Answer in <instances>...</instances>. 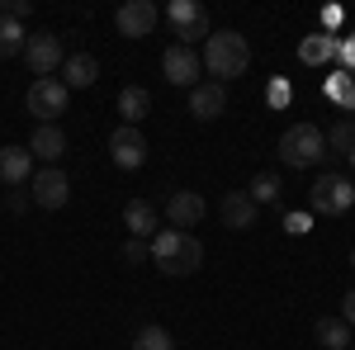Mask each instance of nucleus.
Masks as SVG:
<instances>
[{"label":"nucleus","instance_id":"1","mask_svg":"<svg viewBox=\"0 0 355 350\" xmlns=\"http://www.w3.org/2000/svg\"><path fill=\"white\" fill-rule=\"evenodd\" d=\"M199 62H204V71H209L218 85H227V81H237V76H246V67H251V43H246L237 28L209 33Z\"/></svg>","mask_w":355,"mask_h":350},{"label":"nucleus","instance_id":"2","mask_svg":"<svg viewBox=\"0 0 355 350\" xmlns=\"http://www.w3.org/2000/svg\"><path fill=\"white\" fill-rule=\"evenodd\" d=\"M152 261L162 274L171 279H180V274H194V270L204 265V246L194 232H180V227H162L157 237H152Z\"/></svg>","mask_w":355,"mask_h":350},{"label":"nucleus","instance_id":"3","mask_svg":"<svg viewBox=\"0 0 355 350\" xmlns=\"http://www.w3.org/2000/svg\"><path fill=\"white\" fill-rule=\"evenodd\" d=\"M322 157H327V137L318 123H289L284 128V137H279V161L284 166L303 170V166H318Z\"/></svg>","mask_w":355,"mask_h":350},{"label":"nucleus","instance_id":"4","mask_svg":"<svg viewBox=\"0 0 355 350\" xmlns=\"http://www.w3.org/2000/svg\"><path fill=\"white\" fill-rule=\"evenodd\" d=\"M308 209H313V213H327V218H341L346 209H355V180L341 175V170L318 175L313 189H308Z\"/></svg>","mask_w":355,"mask_h":350},{"label":"nucleus","instance_id":"5","mask_svg":"<svg viewBox=\"0 0 355 350\" xmlns=\"http://www.w3.org/2000/svg\"><path fill=\"white\" fill-rule=\"evenodd\" d=\"M67 100H71V90L62 85V76H38V81L28 85V95H24L28 114H33L38 123H57V119L67 114Z\"/></svg>","mask_w":355,"mask_h":350},{"label":"nucleus","instance_id":"6","mask_svg":"<svg viewBox=\"0 0 355 350\" xmlns=\"http://www.w3.org/2000/svg\"><path fill=\"white\" fill-rule=\"evenodd\" d=\"M166 19H171V28H175L180 48H194L199 38H209V10H204L199 0H171Z\"/></svg>","mask_w":355,"mask_h":350},{"label":"nucleus","instance_id":"7","mask_svg":"<svg viewBox=\"0 0 355 350\" xmlns=\"http://www.w3.org/2000/svg\"><path fill=\"white\" fill-rule=\"evenodd\" d=\"M114 28H119V38H152V28H157V5H152V0H123V5L114 10Z\"/></svg>","mask_w":355,"mask_h":350},{"label":"nucleus","instance_id":"8","mask_svg":"<svg viewBox=\"0 0 355 350\" xmlns=\"http://www.w3.org/2000/svg\"><path fill=\"white\" fill-rule=\"evenodd\" d=\"M28 199L38 204V209H67V199H71V180H67V170H38L33 180H28Z\"/></svg>","mask_w":355,"mask_h":350},{"label":"nucleus","instance_id":"9","mask_svg":"<svg viewBox=\"0 0 355 350\" xmlns=\"http://www.w3.org/2000/svg\"><path fill=\"white\" fill-rule=\"evenodd\" d=\"M24 62L33 67V76H53L57 67H62V38H57V33H48V28L28 33V43H24Z\"/></svg>","mask_w":355,"mask_h":350},{"label":"nucleus","instance_id":"10","mask_svg":"<svg viewBox=\"0 0 355 350\" xmlns=\"http://www.w3.org/2000/svg\"><path fill=\"white\" fill-rule=\"evenodd\" d=\"M110 157L114 166H123V170H137V166L147 161V137L142 128H128V123H119L110 133Z\"/></svg>","mask_w":355,"mask_h":350},{"label":"nucleus","instance_id":"11","mask_svg":"<svg viewBox=\"0 0 355 350\" xmlns=\"http://www.w3.org/2000/svg\"><path fill=\"white\" fill-rule=\"evenodd\" d=\"M162 71H166V81L171 85H199V71H204V62H199V53L194 48H180V43H171L162 57Z\"/></svg>","mask_w":355,"mask_h":350},{"label":"nucleus","instance_id":"12","mask_svg":"<svg viewBox=\"0 0 355 350\" xmlns=\"http://www.w3.org/2000/svg\"><path fill=\"white\" fill-rule=\"evenodd\" d=\"M190 114L199 119V123H214V119H223V114H227V85L199 81V85L190 90Z\"/></svg>","mask_w":355,"mask_h":350},{"label":"nucleus","instance_id":"13","mask_svg":"<svg viewBox=\"0 0 355 350\" xmlns=\"http://www.w3.org/2000/svg\"><path fill=\"white\" fill-rule=\"evenodd\" d=\"M204 194H194V189H175L171 199H166V218H171V227H180V232H190L199 227V218H204Z\"/></svg>","mask_w":355,"mask_h":350},{"label":"nucleus","instance_id":"14","mask_svg":"<svg viewBox=\"0 0 355 350\" xmlns=\"http://www.w3.org/2000/svg\"><path fill=\"white\" fill-rule=\"evenodd\" d=\"M157 222H162V213H157L152 199H128V204H123V227H128V237L152 242V237H157Z\"/></svg>","mask_w":355,"mask_h":350},{"label":"nucleus","instance_id":"15","mask_svg":"<svg viewBox=\"0 0 355 350\" xmlns=\"http://www.w3.org/2000/svg\"><path fill=\"white\" fill-rule=\"evenodd\" d=\"M223 213V227H232V232H246V227H256V218H261V209L246 199V189H227L218 204Z\"/></svg>","mask_w":355,"mask_h":350},{"label":"nucleus","instance_id":"16","mask_svg":"<svg viewBox=\"0 0 355 350\" xmlns=\"http://www.w3.org/2000/svg\"><path fill=\"white\" fill-rule=\"evenodd\" d=\"M28 180H33V157H28V147H0V185L24 189Z\"/></svg>","mask_w":355,"mask_h":350},{"label":"nucleus","instance_id":"17","mask_svg":"<svg viewBox=\"0 0 355 350\" xmlns=\"http://www.w3.org/2000/svg\"><path fill=\"white\" fill-rule=\"evenodd\" d=\"M95 81H100V62H95L90 53L62 57V85H67V90H90Z\"/></svg>","mask_w":355,"mask_h":350},{"label":"nucleus","instance_id":"18","mask_svg":"<svg viewBox=\"0 0 355 350\" xmlns=\"http://www.w3.org/2000/svg\"><path fill=\"white\" fill-rule=\"evenodd\" d=\"M28 157H38V161H62V157H67V133H62L57 123H38L33 137H28Z\"/></svg>","mask_w":355,"mask_h":350},{"label":"nucleus","instance_id":"19","mask_svg":"<svg viewBox=\"0 0 355 350\" xmlns=\"http://www.w3.org/2000/svg\"><path fill=\"white\" fill-rule=\"evenodd\" d=\"M119 114H123L128 128H137V123L152 114V95H147L142 85H123V90H119Z\"/></svg>","mask_w":355,"mask_h":350},{"label":"nucleus","instance_id":"20","mask_svg":"<svg viewBox=\"0 0 355 350\" xmlns=\"http://www.w3.org/2000/svg\"><path fill=\"white\" fill-rule=\"evenodd\" d=\"M28 43V33L19 19H10V15H0V57H19Z\"/></svg>","mask_w":355,"mask_h":350},{"label":"nucleus","instance_id":"21","mask_svg":"<svg viewBox=\"0 0 355 350\" xmlns=\"http://www.w3.org/2000/svg\"><path fill=\"white\" fill-rule=\"evenodd\" d=\"M318 341H322V350H351V326L341 317H322L318 322Z\"/></svg>","mask_w":355,"mask_h":350},{"label":"nucleus","instance_id":"22","mask_svg":"<svg viewBox=\"0 0 355 350\" xmlns=\"http://www.w3.org/2000/svg\"><path fill=\"white\" fill-rule=\"evenodd\" d=\"M246 199H251L256 209H261V204H275V199H279V175L261 170V175H256V180L246 185Z\"/></svg>","mask_w":355,"mask_h":350},{"label":"nucleus","instance_id":"23","mask_svg":"<svg viewBox=\"0 0 355 350\" xmlns=\"http://www.w3.org/2000/svg\"><path fill=\"white\" fill-rule=\"evenodd\" d=\"M331 53H336V38H331V33H313V38H303V48H299V57H303V62H313V67L327 62Z\"/></svg>","mask_w":355,"mask_h":350},{"label":"nucleus","instance_id":"24","mask_svg":"<svg viewBox=\"0 0 355 350\" xmlns=\"http://www.w3.org/2000/svg\"><path fill=\"white\" fill-rule=\"evenodd\" d=\"M133 350H175V341H171L166 326H142L133 336Z\"/></svg>","mask_w":355,"mask_h":350},{"label":"nucleus","instance_id":"25","mask_svg":"<svg viewBox=\"0 0 355 350\" xmlns=\"http://www.w3.org/2000/svg\"><path fill=\"white\" fill-rule=\"evenodd\" d=\"M322 137H327V152H351L355 147V119H336V128L322 133Z\"/></svg>","mask_w":355,"mask_h":350},{"label":"nucleus","instance_id":"26","mask_svg":"<svg viewBox=\"0 0 355 350\" xmlns=\"http://www.w3.org/2000/svg\"><path fill=\"white\" fill-rule=\"evenodd\" d=\"M327 95H331V100H341V105H355V85H351V76H341V71H336V76L327 81Z\"/></svg>","mask_w":355,"mask_h":350},{"label":"nucleus","instance_id":"27","mask_svg":"<svg viewBox=\"0 0 355 350\" xmlns=\"http://www.w3.org/2000/svg\"><path fill=\"white\" fill-rule=\"evenodd\" d=\"M123 261H128V265L152 261V242H137V237H128V242H123Z\"/></svg>","mask_w":355,"mask_h":350},{"label":"nucleus","instance_id":"28","mask_svg":"<svg viewBox=\"0 0 355 350\" xmlns=\"http://www.w3.org/2000/svg\"><path fill=\"white\" fill-rule=\"evenodd\" d=\"M284 232H294V237L313 232V218H308V213H289V218H284Z\"/></svg>","mask_w":355,"mask_h":350},{"label":"nucleus","instance_id":"29","mask_svg":"<svg viewBox=\"0 0 355 350\" xmlns=\"http://www.w3.org/2000/svg\"><path fill=\"white\" fill-rule=\"evenodd\" d=\"M28 204H33V199H28V189H10V199H5V209H10V213H24Z\"/></svg>","mask_w":355,"mask_h":350},{"label":"nucleus","instance_id":"30","mask_svg":"<svg viewBox=\"0 0 355 350\" xmlns=\"http://www.w3.org/2000/svg\"><path fill=\"white\" fill-rule=\"evenodd\" d=\"M341 322L355 331V289H346V298H341Z\"/></svg>","mask_w":355,"mask_h":350},{"label":"nucleus","instance_id":"31","mask_svg":"<svg viewBox=\"0 0 355 350\" xmlns=\"http://www.w3.org/2000/svg\"><path fill=\"white\" fill-rule=\"evenodd\" d=\"M336 53H341V62H346V67H355V33L346 38V43H336Z\"/></svg>","mask_w":355,"mask_h":350},{"label":"nucleus","instance_id":"32","mask_svg":"<svg viewBox=\"0 0 355 350\" xmlns=\"http://www.w3.org/2000/svg\"><path fill=\"white\" fill-rule=\"evenodd\" d=\"M346 161H351V170H355V147H351V152H346Z\"/></svg>","mask_w":355,"mask_h":350},{"label":"nucleus","instance_id":"33","mask_svg":"<svg viewBox=\"0 0 355 350\" xmlns=\"http://www.w3.org/2000/svg\"><path fill=\"white\" fill-rule=\"evenodd\" d=\"M351 265H355V251H351Z\"/></svg>","mask_w":355,"mask_h":350},{"label":"nucleus","instance_id":"34","mask_svg":"<svg viewBox=\"0 0 355 350\" xmlns=\"http://www.w3.org/2000/svg\"><path fill=\"white\" fill-rule=\"evenodd\" d=\"M351 350H355V346H351Z\"/></svg>","mask_w":355,"mask_h":350}]
</instances>
